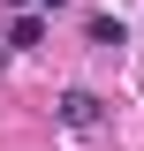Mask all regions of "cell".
<instances>
[{
	"instance_id": "6da1fadb",
	"label": "cell",
	"mask_w": 144,
	"mask_h": 151,
	"mask_svg": "<svg viewBox=\"0 0 144 151\" xmlns=\"http://www.w3.org/2000/svg\"><path fill=\"white\" fill-rule=\"evenodd\" d=\"M61 121H68L76 136H91V129H99V121H106V106H99V98H91V91H61Z\"/></svg>"
},
{
	"instance_id": "277c9868",
	"label": "cell",
	"mask_w": 144,
	"mask_h": 151,
	"mask_svg": "<svg viewBox=\"0 0 144 151\" xmlns=\"http://www.w3.org/2000/svg\"><path fill=\"white\" fill-rule=\"evenodd\" d=\"M38 8H46V15H61V8H68V0H38Z\"/></svg>"
},
{
	"instance_id": "7a4b0ae2",
	"label": "cell",
	"mask_w": 144,
	"mask_h": 151,
	"mask_svg": "<svg viewBox=\"0 0 144 151\" xmlns=\"http://www.w3.org/2000/svg\"><path fill=\"white\" fill-rule=\"evenodd\" d=\"M38 38H46V15L15 8V23H8V45H38Z\"/></svg>"
},
{
	"instance_id": "3957f363",
	"label": "cell",
	"mask_w": 144,
	"mask_h": 151,
	"mask_svg": "<svg viewBox=\"0 0 144 151\" xmlns=\"http://www.w3.org/2000/svg\"><path fill=\"white\" fill-rule=\"evenodd\" d=\"M91 45H106V53H114V45H129V30H121L114 15H91Z\"/></svg>"
}]
</instances>
